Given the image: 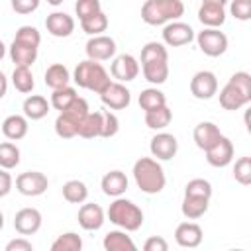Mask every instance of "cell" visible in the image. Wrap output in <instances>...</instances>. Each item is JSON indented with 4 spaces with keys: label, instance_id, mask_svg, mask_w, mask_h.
Here are the masks:
<instances>
[{
    "label": "cell",
    "instance_id": "2",
    "mask_svg": "<svg viewBox=\"0 0 251 251\" xmlns=\"http://www.w3.org/2000/svg\"><path fill=\"white\" fill-rule=\"evenodd\" d=\"M249 102H251V75L245 71H237L220 90V106L224 110L235 112L247 106Z\"/></svg>",
    "mask_w": 251,
    "mask_h": 251
},
{
    "label": "cell",
    "instance_id": "28",
    "mask_svg": "<svg viewBox=\"0 0 251 251\" xmlns=\"http://www.w3.org/2000/svg\"><path fill=\"white\" fill-rule=\"evenodd\" d=\"M69 82H71V73H69V69L63 63H53V65L47 67V71H45V84L51 90L63 88Z\"/></svg>",
    "mask_w": 251,
    "mask_h": 251
},
{
    "label": "cell",
    "instance_id": "36",
    "mask_svg": "<svg viewBox=\"0 0 251 251\" xmlns=\"http://www.w3.org/2000/svg\"><path fill=\"white\" fill-rule=\"evenodd\" d=\"M76 96H78V94H76V88L71 86V84H67V86H63V88H55V90H53L49 104H51V108L63 112V110H65Z\"/></svg>",
    "mask_w": 251,
    "mask_h": 251
},
{
    "label": "cell",
    "instance_id": "40",
    "mask_svg": "<svg viewBox=\"0 0 251 251\" xmlns=\"http://www.w3.org/2000/svg\"><path fill=\"white\" fill-rule=\"evenodd\" d=\"M233 178L239 184H243V186L251 184V157H239L235 161V165H233Z\"/></svg>",
    "mask_w": 251,
    "mask_h": 251
},
{
    "label": "cell",
    "instance_id": "35",
    "mask_svg": "<svg viewBox=\"0 0 251 251\" xmlns=\"http://www.w3.org/2000/svg\"><path fill=\"white\" fill-rule=\"evenodd\" d=\"M20 147L12 141H4L0 143V167L10 171V169H16L20 165Z\"/></svg>",
    "mask_w": 251,
    "mask_h": 251
},
{
    "label": "cell",
    "instance_id": "53",
    "mask_svg": "<svg viewBox=\"0 0 251 251\" xmlns=\"http://www.w3.org/2000/svg\"><path fill=\"white\" fill-rule=\"evenodd\" d=\"M2 227H4V214L0 212V231H2Z\"/></svg>",
    "mask_w": 251,
    "mask_h": 251
},
{
    "label": "cell",
    "instance_id": "26",
    "mask_svg": "<svg viewBox=\"0 0 251 251\" xmlns=\"http://www.w3.org/2000/svg\"><path fill=\"white\" fill-rule=\"evenodd\" d=\"M106 251H135L137 245L133 243V239L124 231V229H112L104 235L102 241Z\"/></svg>",
    "mask_w": 251,
    "mask_h": 251
},
{
    "label": "cell",
    "instance_id": "9",
    "mask_svg": "<svg viewBox=\"0 0 251 251\" xmlns=\"http://www.w3.org/2000/svg\"><path fill=\"white\" fill-rule=\"evenodd\" d=\"M163 43L169 47H182L194 41V29L184 22H169L163 25Z\"/></svg>",
    "mask_w": 251,
    "mask_h": 251
},
{
    "label": "cell",
    "instance_id": "43",
    "mask_svg": "<svg viewBox=\"0 0 251 251\" xmlns=\"http://www.w3.org/2000/svg\"><path fill=\"white\" fill-rule=\"evenodd\" d=\"M229 14L239 22H247L251 18V0H233L229 4Z\"/></svg>",
    "mask_w": 251,
    "mask_h": 251
},
{
    "label": "cell",
    "instance_id": "12",
    "mask_svg": "<svg viewBox=\"0 0 251 251\" xmlns=\"http://www.w3.org/2000/svg\"><path fill=\"white\" fill-rule=\"evenodd\" d=\"M100 100L110 110H126L131 102V92H129V88H126L124 82L116 80V82H110L100 92Z\"/></svg>",
    "mask_w": 251,
    "mask_h": 251
},
{
    "label": "cell",
    "instance_id": "38",
    "mask_svg": "<svg viewBox=\"0 0 251 251\" xmlns=\"http://www.w3.org/2000/svg\"><path fill=\"white\" fill-rule=\"evenodd\" d=\"M55 133L59 137H63V139H71V137L78 135V122L69 118L67 114L59 112V116L55 120Z\"/></svg>",
    "mask_w": 251,
    "mask_h": 251
},
{
    "label": "cell",
    "instance_id": "30",
    "mask_svg": "<svg viewBox=\"0 0 251 251\" xmlns=\"http://www.w3.org/2000/svg\"><path fill=\"white\" fill-rule=\"evenodd\" d=\"M171 120H173V112H171V108L167 104L165 106H159L155 110L145 112V126L149 129H155V131L165 129L171 124Z\"/></svg>",
    "mask_w": 251,
    "mask_h": 251
},
{
    "label": "cell",
    "instance_id": "19",
    "mask_svg": "<svg viewBox=\"0 0 251 251\" xmlns=\"http://www.w3.org/2000/svg\"><path fill=\"white\" fill-rule=\"evenodd\" d=\"M45 27L53 37H69L75 31V20L67 12H51L45 18Z\"/></svg>",
    "mask_w": 251,
    "mask_h": 251
},
{
    "label": "cell",
    "instance_id": "7",
    "mask_svg": "<svg viewBox=\"0 0 251 251\" xmlns=\"http://www.w3.org/2000/svg\"><path fill=\"white\" fill-rule=\"evenodd\" d=\"M198 49L208 57H220L227 51V35L220 27H204L194 35Z\"/></svg>",
    "mask_w": 251,
    "mask_h": 251
},
{
    "label": "cell",
    "instance_id": "47",
    "mask_svg": "<svg viewBox=\"0 0 251 251\" xmlns=\"http://www.w3.org/2000/svg\"><path fill=\"white\" fill-rule=\"evenodd\" d=\"M31 249H33V245H31V241L25 239V235L6 243V251H31Z\"/></svg>",
    "mask_w": 251,
    "mask_h": 251
},
{
    "label": "cell",
    "instance_id": "48",
    "mask_svg": "<svg viewBox=\"0 0 251 251\" xmlns=\"http://www.w3.org/2000/svg\"><path fill=\"white\" fill-rule=\"evenodd\" d=\"M12 184H14L12 175H10L6 169H2V167H0V198H4V196H8V194H10Z\"/></svg>",
    "mask_w": 251,
    "mask_h": 251
},
{
    "label": "cell",
    "instance_id": "29",
    "mask_svg": "<svg viewBox=\"0 0 251 251\" xmlns=\"http://www.w3.org/2000/svg\"><path fill=\"white\" fill-rule=\"evenodd\" d=\"M102 133V112H88L78 124V135L84 139L100 137Z\"/></svg>",
    "mask_w": 251,
    "mask_h": 251
},
{
    "label": "cell",
    "instance_id": "42",
    "mask_svg": "<svg viewBox=\"0 0 251 251\" xmlns=\"http://www.w3.org/2000/svg\"><path fill=\"white\" fill-rule=\"evenodd\" d=\"M14 39L39 47V43H41V33H39L37 27H33V25H22V27H18Z\"/></svg>",
    "mask_w": 251,
    "mask_h": 251
},
{
    "label": "cell",
    "instance_id": "52",
    "mask_svg": "<svg viewBox=\"0 0 251 251\" xmlns=\"http://www.w3.org/2000/svg\"><path fill=\"white\" fill-rule=\"evenodd\" d=\"M45 2H47V4H51V6H61L65 0H45Z\"/></svg>",
    "mask_w": 251,
    "mask_h": 251
},
{
    "label": "cell",
    "instance_id": "6",
    "mask_svg": "<svg viewBox=\"0 0 251 251\" xmlns=\"http://www.w3.org/2000/svg\"><path fill=\"white\" fill-rule=\"evenodd\" d=\"M71 78L75 80L76 86L86 88V90H92V92H96V94H100V92L112 82L108 71H106L98 61H92V59L80 61V63L76 65V69H75V73H73Z\"/></svg>",
    "mask_w": 251,
    "mask_h": 251
},
{
    "label": "cell",
    "instance_id": "18",
    "mask_svg": "<svg viewBox=\"0 0 251 251\" xmlns=\"http://www.w3.org/2000/svg\"><path fill=\"white\" fill-rule=\"evenodd\" d=\"M202 237H204V231L196 222H182L175 229V241L186 249L198 247L202 243Z\"/></svg>",
    "mask_w": 251,
    "mask_h": 251
},
{
    "label": "cell",
    "instance_id": "20",
    "mask_svg": "<svg viewBox=\"0 0 251 251\" xmlns=\"http://www.w3.org/2000/svg\"><path fill=\"white\" fill-rule=\"evenodd\" d=\"M37 49L39 47H35V45L14 39L12 45L8 47V55H10V59L16 67H31L37 59Z\"/></svg>",
    "mask_w": 251,
    "mask_h": 251
},
{
    "label": "cell",
    "instance_id": "14",
    "mask_svg": "<svg viewBox=\"0 0 251 251\" xmlns=\"http://www.w3.org/2000/svg\"><path fill=\"white\" fill-rule=\"evenodd\" d=\"M116 41L110 37V35H90V39L86 41V57L92 59V61H108L116 55Z\"/></svg>",
    "mask_w": 251,
    "mask_h": 251
},
{
    "label": "cell",
    "instance_id": "3",
    "mask_svg": "<svg viewBox=\"0 0 251 251\" xmlns=\"http://www.w3.org/2000/svg\"><path fill=\"white\" fill-rule=\"evenodd\" d=\"M133 180L137 184V188L145 194H159L165 184H167V176L165 171L161 167V163L153 157H141L133 163Z\"/></svg>",
    "mask_w": 251,
    "mask_h": 251
},
{
    "label": "cell",
    "instance_id": "22",
    "mask_svg": "<svg viewBox=\"0 0 251 251\" xmlns=\"http://www.w3.org/2000/svg\"><path fill=\"white\" fill-rule=\"evenodd\" d=\"M127 176H126V173H122V171H110V173H106L104 176H102V180H100V186H102V192L106 194V196H112V198H118V196H122L126 190H127Z\"/></svg>",
    "mask_w": 251,
    "mask_h": 251
},
{
    "label": "cell",
    "instance_id": "5",
    "mask_svg": "<svg viewBox=\"0 0 251 251\" xmlns=\"http://www.w3.org/2000/svg\"><path fill=\"white\" fill-rule=\"evenodd\" d=\"M106 216L116 227H120L124 231H137L143 226L141 208L135 202H131L127 198H122V196L114 198V202L110 204Z\"/></svg>",
    "mask_w": 251,
    "mask_h": 251
},
{
    "label": "cell",
    "instance_id": "41",
    "mask_svg": "<svg viewBox=\"0 0 251 251\" xmlns=\"http://www.w3.org/2000/svg\"><path fill=\"white\" fill-rule=\"evenodd\" d=\"M118 131H120V120H118V116L114 112H110V110L102 112V133H100V137L110 139Z\"/></svg>",
    "mask_w": 251,
    "mask_h": 251
},
{
    "label": "cell",
    "instance_id": "8",
    "mask_svg": "<svg viewBox=\"0 0 251 251\" xmlns=\"http://www.w3.org/2000/svg\"><path fill=\"white\" fill-rule=\"evenodd\" d=\"M49 186V178L39 171H25L16 178V190L24 196H41Z\"/></svg>",
    "mask_w": 251,
    "mask_h": 251
},
{
    "label": "cell",
    "instance_id": "23",
    "mask_svg": "<svg viewBox=\"0 0 251 251\" xmlns=\"http://www.w3.org/2000/svg\"><path fill=\"white\" fill-rule=\"evenodd\" d=\"M27 118L20 114H12L2 122V133L10 141H20L27 135Z\"/></svg>",
    "mask_w": 251,
    "mask_h": 251
},
{
    "label": "cell",
    "instance_id": "32",
    "mask_svg": "<svg viewBox=\"0 0 251 251\" xmlns=\"http://www.w3.org/2000/svg\"><path fill=\"white\" fill-rule=\"evenodd\" d=\"M12 84H14V88H16L18 92H22V94L31 92L33 86H35L31 67H14V73H12Z\"/></svg>",
    "mask_w": 251,
    "mask_h": 251
},
{
    "label": "cell",
    "instance_id": "27",
    "mask_svg": "<svg viewBox=\"0 0 251 251\" xmlns=\"http://www.w3.org/2000/svg\"><path fill=\"white\" fill-rule=\"evenodd\" d=\"M210 206V198H200V196H186L182 198L180 204V212L186 220H198L208 212Z\"/></svg>",
    "mask_w": 251,
    "mask_h": 251
},
{
    "label": "cell",
    "instance_id": "50",
    "mask_svg": "<svg viewBox=\"0 0 251 251\" xmlns=\"http://www.w3.org/2000/svg\"><path fill=\"white\" fill-rule=\"evenodd\" d=\"M202 4H216V6H224L227 4V0H202Z\"/></svg>",
    "mask_w": 251,
    "mask_h": 251
},
{
    "label": "cell",
    "instance_id": "37",
    "mask_svg": "<svg viewBox=\"0 0 251 251\" xmlns=\"http://www.w3.org/2000/svg\"><path fill=\"white\" fill-rule=\"evenodd\" d=\"M82 249V239L78 233L75 231H67L61 233L53 243H51V251H80Z\"/></svg>",
    "mask_w": 251,
    "mask_h": 251
},
{
    "label": "cell",
    "instance_id": "44",
    "mask_svg": "<svg viewBox=\"0 0 251 251\" xmlns=\"http://www.w3.org/2000/svg\"><path fill=\"white\" fill-rule=\"evenodd\" d=\"M100 10H102L100 0H76V4H75V12H76L78 20H84Z\"/></svg>",
    "mask_w": 251,
    "mask_h": 251
},
{
    "label": "cell",
    "instance_id": "25",
    "mask_svg": "<svg viewBox=\"0 0 251 251\" xmlns=\"http://www.w3.org/2000/svg\"><path fill=\"white\" fill-rule=\"evenodd\" d=\"M49 108H51V104H49L47 98L41 96V94H31V96H27V98L24 100V104H22L24 116H25L27 120H31V122L45 118V116L49 114Z\"/></svg>",
    "mask_w": 251,
    "mask_h": 251
},
{
    "label": "cell",
    "instance_id": "11",
    "mask_svg": "<svg viewBox=\"0 0 251 251\" xmlns=\"http://www.w3.org/2000/svg\"><path fill=\"white\" fill-rule=\"evenodd\" d=\"M190 94L198 100H210L218 94V78L212 71H198L190 78Z\"/></svg>",
    "mask_w": 251,
    "mask_h": 251
},
{
    "label": "cell",
    "instance_id": "49",
    "mask_svg": "<svg viewBox=\"0 0 251 251\" xmlns=\"http://www.w3.org/2000/svg\"><path fill=\"white\" fill-rule=\"evenodd\" d=\"M6 92H8V78H6V75L0 71V100L6 96Z\"/></svg>",
    "mask_w": 251,
    "mask_h": 251
},
{
    "label": "cell",
    "instance_id": "45",
    "mask_svg": "<svg viewBox=\"0 0 251 251\" xmlns=\"http://www.w3.org/2000/svg\"><path fill=\"white\" fill-rule=\"evenodd\" d=\"M10 4H12V10H14L16 14L25 16V14L35 12V10L39 8L41 0H10Z\"/></svg>",
    "mask_w": 251,
    "mask_h": 251
},
{
    "label": "cell",
    "instance_id": "46",
    "mask_svg": "<svg viewBox=\"0 0 251 251\" xmlns=\"http://www.w3.org/2000/svg\"><path fill=\"white\" fill-rule=\"evenodd\" d=\"M143 249H145V251H167V249H169V243H167V239H163L161 235H151V237L143 243Z\"/></svg>",
    "mask_w": 251,
    "mask_h": 251
},
{
    "label": "cell",
    "instance_id": "31",
    "mask_svg": "<svg viewBox=\"0 0 251 251\" xmlns=\"http://www.w3.org/2000/svg\"><path fill=\"white\" fill-rule=\"evenodd\" d=\"M63 198L71 204H82L88 198V186L78 178L67 180L63 184Z\"/></svg>",
    "mask_w": 251,
    "mask_h": 251
},
{
    "label": "cell",
    "instance_id": "17",
    "mask_svg": "<svg viewBox=\"0 0 251 251\" xmlns=\"http://www.w3.org/2000/svg\"><path fill=\"white\" fill-rule=\"evenodd\" d=\"M41 212L35 208H22L14 216V227L20 235H33L41 227Z\"/></svg>",
    "mask_w": 251,
    "mask_h": 251
},
{
    "label": "cell",
    "instance_id": "10",
    "mask_svg": "<svg viewBox=\"0 0 251 251\" xmlns=\"http://www.w3.org/2000/svg\"><path fill=\"white\" fill-rule=\"evenodd\" d=\"M139 61L129 55V53H122L118 57H114L112 65H110V75L118 80V82H131L137 78L139 75Z\"/></svg>",
    "mask_w": 251,
    "mask_h": 251
},
{
    "label": "cell",
    "instance_id": "39",
    "mask_svg": "<svg viewBox=\"0 0 251 251\" xmlns=\"http://www.w3.org/2000/svg\"><path fill=\"white\" fill-rule=\"evenodd\" d=\"M186 196H200V198H212V184L206 178H192L184 186Z\"/></svg>",
    "mask_w": 251,
    "mask_h": 251
},
{
    "label": "cell",
    "instance_id": "24",
    "mask_svg": "<svg viewBox=\"0 0 251 251\" xmlns=\"http://www.w3.org/2000/svg\"><path fill=\"white\" fill-rule=\"evenodd\" d=\"M226 8L216 4H200L198 20L204 27H222L226 24Z\"/></svg>",
    "mask_w": 251,
    "mask_h": 251
},
{
    "label": "cell",
    "instance_id": "33",
    "mask_svg": "<svg viewBox=\"0 0 251 251\" xmlns=\"http://www.w3.org/2000/svg\"><path fill=\"white\" fill-rule=\"evenodd\" d=\"M165 104H167V98H165V94H163L157 86L145 88V90H141V94H139V108H141L143 112L155 110V108L165 106Z\"/></svg>",
    "mask_w": 251,
    "mask_h": 251
},
{
    "label": "cell",
    "instance_id": "16",
    "mask_svg": "<svg viewBox=\"0 0 251 251\" xmlns=\"http://www.w3.org/2000/svg\"><path fill=\"white\" fill-rule=\"evenodd\" d=\"M78 226L86 231H96L104 226L106 222V214L102 210L100 204H94V202H82V206L78 208Z\"/></svg>",
    "mask_w": 251,
    "mask_h": 251
},
{
    "label": "cell",
    "instance_id": "4",
    "mask_svg": "<svg viewBox=\"0 0 251 251\" xmlns=\"http://www.w3.org/2000/svg\"><path fill=\"white\" fill-rule=\"evenodd\" d=\"M184 14L182 0H145L141 6V20L147 25H165Z\"/></svg>",
    "mask_w": 251,
    "mask_h": 251
},
{
    "label": "cell",
    "instance_id": "21",
    "mask_svg": "<svg viewBox=\"0 0 251 251\" xmlns=\"http://www.w3.org/2000/svg\"><path fill=\"white\" fill-rule=\"evenodd\" d=\"M192 137H194L196 147L202 149V151H206V149H210V147L222 137V131H220V127H218L214 122H200V124L194 127Z\"/></svg>",
    "mask_w": 251,
    "mask_h": 251
},
{
    "label": "cell",
    "instance_id": "15",
    "mask_svg": "<svg viewBox=\"0 0 251 251\" xmlns=\"http://www.w3.org/2000/svg\"><path fill=\"white\" fill-rule=\"evenodd\" d=\"M204 153H206V161H208L212 167L224 169V167H227V165L233 161V143H231L226 135H222V137H220L210 149H206Z\"/></svg>",
    "mask_w": 251,
    "mask_h": 251
},
{
    "label": "cell",
    "instance_id": "34",
    "mask_svg": "<svg viewBox=\"0 0 251 251\" xmlns=\"http://www.w3.org/2000/svg\"><path fill=\"white\" fill-rule=\"evenodd\" d=\"M80 27L88 35H100V33H104L108 29V16L100 10V12L92 14V16H88V18L80 20Z\"/></svg>",
    "mask_w": 251,
    "mask_h": 251
},
{
    "label": "cell",
    "instance_id": "13",
    "mask_svg": "<svg viewBox=\"0 0 251 251\" xmlns=\"http://www.w3.org/2000/svg\"><path fill=\"white\" fill-rule=\"evenodd\" d=\"M149 151H151V157L157 161H171L178 151V141L173 133L159 131L151 137Z\"/></svg>",
    "mask_w": 251,
    "mask_h": 251
},
{
    "label": "cell",
    "instance_id": "51",
    "mask_svg": "<svg viewBox=\"0 0 251 251\" xmlns=\"http://www.w3.org/2000/svg\"><path fill=\"white\" fill-rule=\"evenodd\" d=\"M4 55H6V45H4V41L0 39V61L4 59Z\"/></svg>",
    "mask_w": 251,
    "mask_h": 251
},
{
    "label": "cell",
    "instance_id": "1",
    "mask_svg": "<svg viewBox=\"0 0 251 251\" xmlns=\"http://www.w3.org/2000/svg\"><path fill=\"white\" fill-rule=\"evenodd\" d=\"M141 73L147 82L163 84L169 78V53L165 43L149 41L141 47Z\"/></svg>",
    "mask_w": 251,
    "mask_h": 251
}]
</instances>
